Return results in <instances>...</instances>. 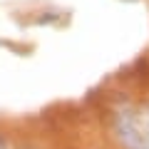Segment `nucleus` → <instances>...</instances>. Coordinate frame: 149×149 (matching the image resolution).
I'll return each instance as SVG.
<instances>
[{
    "label": "nucleus",
    "instance_id": "obj_2",
    "mask_svg": "<svg viewBox=\"0 0 149 149\" xmlns=\"http://www.w3.org/2000/svg\"><path fill=\"white\" fill-rule=\"evenodd\" d=\"M0 149H10V147H8V142H5V137H0Z\"/></svg>",
    "mask_w": 149,
    "mask_h": 149
},
{
    "label": "nucleus",
    "instance_id": "obj_3",
    "mask_svg": "<svg viewBox=\"0 0 149 149\" xmlns=\"http://www.w3.org/2000/svg\"><path fill=\"white\" fill-rule=\"evenodd\" d=\"M142 149H149V144H144V147H142Z\"/></svg>",
    "mask_w": 149,
    "mask_h": 149
},
{
    "label": "nucleus",
    "instance_id": "obj_1",
    "mask_svg": "<svg viewBox=\"0 0 149 149\" xmlns=\"http://www.w3.org/2000/svg\"><path fill=\"white\" fill-rule=\"evenodd\" d=\"M114 129H117L119 139L127 144L129 149H142L147 144V132H144V122L134 114L129 107H119L114 114Z\"/></svg>",
    "mask_w": 149,
    "mask_h": 149
}]
</instances>
